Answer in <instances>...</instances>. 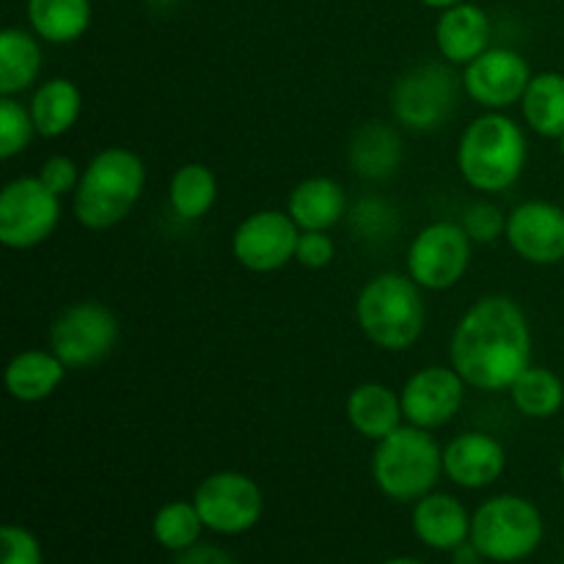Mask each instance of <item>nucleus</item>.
Instances as JSON below:
<instances>
[{
	"mask_svg": "<svg viewBox=\"0 0 564 564\" xmlns=\"http://www.w3.org/2000/svg\"><path fill=\"white\" fill-rule=\"evenodd\" d=\"M449 367L477 391H510L518 375L532 367V325L521 303L485 295L457 319L449 339Z\"/></svg>",
	"mask_w": 564,
	"mask_h": 564,
	"instance_id": "1",
	"label": "nucleus"
},
{
	"mask_svg": "<svg viewBox=\"0 0 564 564\" xmlns=\"http://www.w3.org/2000/svg\"><path fill=\"white\" fill-rule=\"evenodd\" d=\"M527 163V130L505 110H485L457 141V171L471 191L485 196H499L516 187Z\"/></svg>",
	"mask_w": 564,
	"mask_h": 564,
	"instance_id": "2",
	"label": "nucleus"
},
{
	"mask_svg": "<svg viewBox=\"0 0 564 564\" xmlns=\"http://www.w3.org/2000/svg\"><path fill=\"white\" fill-rule=\"evenodd\" d=\"M147 187V165L132 149L108 147L83 169L72 196V215L88 231L119 226L141 202Z\"/></svg>",
	"mask_w": 564,
	"mask_h": 564,
	"instance_id": "3",
	"label": "nucleus"
},
{
	"mask_svg": "<svg viewBox=\"0 0 564 564\" xmlns=\"http://www.w3.org/2000/svg\"><path fill=\"white\" fill-rule=\"evenodd\" d=\"M422 286L408 273H380L356 297V323L367 341L386 352H405L427 325Z\"/></svg>",
	"mask_w": 564,
	"mask_h": 564,
	"instance_id": "4",
	"label": "nucleus"
},
{
	"mask_svg": "<svg viewBox=\"0 0 564 564\" xmlns=\"http://www.w3.org/2000/svg\"><path fill=\"white\" fill-rule=\"evenodd\" d=\"M444 474V449L430 430L402 424L375 444L372 479L394 501H419L433 494Z\"/></svg>",
	"mask_w": 564,
	"mask_h": 564,
	"instance_id": "5",
	"label": "nucleus"
},
{
	"mask_svg": "<svg viewBox=\"0 0 564 564\" xmlns=\"http://www.w3.org/2000/svg\"><path fill=\"white\" fill-rule=\"evenodd\" d=\"M471 543L490 562H521L543 543V516L523 496H494L471 516Z\"/></svg>",
	"mask_w": 564,
	"mask_h": 564,
	"instance_id": "6",
	"label": "nucleus"
},
{
	"mask_svg": "<svg viewBox=\"0 0 564 564\" xmlns=\"http://www.w3.org/2000/svg\"><path fill=\"white\" fill-rule=\"evenodd\" d=\"M471 257L474 242L460 220H435L411 240L405 268L424 292H446L466 279Z\"/></svg>",
	"mask_w": 564,
	"mask_h": 564,
	"instance_id": "7",
	"label": "nucleus"
},
{
	"mask_svg": "<svg viewBox=\"0 0 564 564\" xmlns=\"http://www.w3.org/2000/svg\"><path fill=\"white\" fill-rule=\"evenodd\" d=\"M61 213V196L39 176H17L0 193V242L9 251H31L58 229Z\"/></svg>",
	"mask_w": 564,
	"mask_h": 564,
	"instance_id": "8",
	"label": "nucleus"
},
{
	"mask_svg": "<svg viewBox=\"0 0 564 564\" xmlns=\"http://www.w3.org/2000/svg\"><path fill=\"white\" fill-rule=\"evenodd\" d=\"M116 345L119 319L99 301L72 303L50 325V350L69 369H86L105 361Z\"/></svg>",
	"mask_w": 564,
	"mask_h": 564,
	"instance_id": "9",
	"label": "nucleus"
},
{
	"mask_svg": "<svg viewBox=\"0 0 564 564\" xmlns=\"http://www.w3.org/2000/svg\"><path fill=\"white\" fill-rule=\"evenodd\" d=\"M463 80L452 75L449 66L424 64L397 80L391 91V110L408 130L433 132L452 116Z\"/></svg>",
	"mask_w": 564,
	"mask_h": 564,
	"instance_id": "10",
	"label": "nucleus"
},
{
	"mask_svg": "<svg viewBox=\"0 0 564 564\" xmlns=\"http://www.w3.org/2000/svg\"><path fill=\"white\" fill-rule=\"evenodd\" d=\"M204 527L215 534H242L259 523L264 512L262 488L248 474L215 471L193 494Z\"/></svg>",
	"mask_w": 564,
	"mask_h": 564,
	"instance_id": "11",
	"label": "nucleus"
},
{
	"mask_svg": "<svg viewBox=\"0 0 564 564\" xmlns=\"http://www.w3.org/2000/svg\"><path fill=\"white\" fill-rule=\"evenodd\" d=\"M301 229L290 213L257 209L231 235V257L248 273H275L295 262Z\"/></svg>",
	"mask_w": 564,
	"mask_h": 564,
	"instance_id": "12",
	"label": "nucleus"
},
{
	"mask_svg": "<svg viewBox=\"0 0 564 564\" xmlns=\"http://www.w3.org/2000/svg\"><path fill=\"white\" fill-rule=\"evenodd\" d=\"M529 61L512 47H488L479 58L463 66V91L485 110H507L521 105L532 83Z\"/></svg>",
	"mask_w": 564,
	"mask_h": 564,
	"instance_id": "13",
	"label": "nucleus"
},
{
	"mask_svg": "<svg viewBox=\"0 0 564 564\" xmlns=\"http://www.w3.org/2000/svg\"><path fill=\"white\" fill-rule=\"evenodd\" d=\"M466 380L452 367H424L400 389L405 424L419 430H441L455 422L466 402Z\"/></svg>",
	"mask_w": 564,
	"mask_h": 564,
	"instance_id": "14",
	"label": "nucleus"
},
{
	"mask_svg": "<svg viewBox=\"0 0 564 564\" xmlns=\"http://www.w3.org/2000/svg\"><path fill=\"white\" fill-rule=\"evenodd\" d=\"M507 242L529 264L564 262V207L543 198L523 202L507 215Z\"/></svg>",
	"mask_w": 564,
	"mask_h": 564,
	"instance_id": "15",
	"label": "nucleus"
},
{
	"mask_svg": "<svg viewBox=\"0 0 564 564\" xmlns=\"http://www.w3.org/2000/svg\"><path fill=\"white\" fill-rule=\"evenodd\" d=\"M507 471V449L499 438L479 430L455 435L444 446V477L457 488L482 490Z\"/></svg>",
	"mask_w": 564,
	"mask_h": 564,
	"instance_id": "16",
	"label": "nucleus"
},
{
	"mask_svg": "<svg viewBox=\"0 0 564 564\" xmlns=\"http://www.w3.org/2000/svg\"><path fill=\"white\" fill-rule=\"evenodd\" d=\"M435 47L449 66H468L490 47V17L474 3L444 9L435 22Z\"/></svg>",
	"mask_w": 564,
	"mask_h": 564,
	"instance_id": "17",
	"label": "nucleus"
},
{
	"mask_svg": "<svg viewBox=\"0 0 564 564\" xmlns=\"http://www.w3.org/2000/svg\"><path fill=\"white\" fill-rule=\"evenodd\" d=\"M286 213L301 231H330L350 215V198L330 176H306L292 187Z\"/></svg>",
	"mask_w": 564,
	"mask_h": 564,
	"instance_id": "18",
	"label": "nucleus"
},
{
	"mask_svg": "<svg viewBox=\"0 0 564 564\" xmlns=\"http://www.w3.org/2000/svg\"><path fill=\"white\" fill-rule=\"evenodd\" d=\"M345 416L350 427L372 444H378L405 424L400 391L386 383H375V380L350 391L345 402Z\"/></svg>",
	"mask_w": 564,
	"mask_h": 564,
	"instance_id": "19",
	"label": "nucleus"
},
{
	"mask_svg": "<svg viewBox=\"0 0 564 564\" xmlns=\"http://www.w3.org/2000/svg\"><path fill=\"white\" fill-rule=\"evenodd\" d=\"M413 532L427 549L455 551L471 540V516L449 494H427L413 507Z\"/></svg>",
	"mask_w": 564,
	"mask_h": 564,
	"instance_id": "20",
	"label": "nucleus"
},
{
	"mask_svg": "<svg viewBox=\"0 0 564 564\" xmlns=\"http://www.w3.org/2000/svg\"><path fill=\"white\" fill-rule=\"evenodd\" d=\"M66 369L69 367L53 350H39V347L22 350L6 364V391L25 405L44 402L64 383Z\"/></svg>",
	"mask_w": 564,
	"mask_h": 564,
	"instance_id": "21",
	"label": "nucleus"
},
{
	"mask_svg": "<svg viewBox=\"0 0 564 564\" xmlns=\"http://www.w3.org/2000/svg\"><path fill=\"white\" fill-rule=\"evenodd\" d=\"M28 108H31L33 124H36V135L55 141V138L66 135L80 119L83 94L69 77H50L33 88Z\"/></svg>",
	"mask_w": 564,
	"mask_h": 564,
	"instance_id": "22",
	"label": "nucleus"
},
{
	"mask_svg": "<svg viewBox=\"0 0 564 564\" xmlns=\"http://www.w3.org/2000/svg\"><path fill=\"white\" fill-rule=\"evenodd\" d=\"M42 44L36 33L22 28L0 31V97H20L42 75Z\"/></svg>",
	"mask_w": 564,
	"mask_h": 564,
	"instance_id": "23",
	"label": "nucleus"
},
{
	"mask_svg": "<svg viewBox=\"0 0 564 564\" xmlns=\"http://www.w3.org/2000/svg\"><path fill=\"white\" fill-rule=\"evenodd\" d=\"M28 22L47 44H72L91 25V0H28Z\"/></svg>",
	"mask_w": 564,
	"mask_h": 564,
	"instance_id": "24",
	"label": "nucleus"
},
{
	"mask_svg": "<svg viewBox=\"0 0 564 564\" xmlns=\"http://www.w3.org/2000/svg\"><path fill=\"white\" fill-rule=\"evenodd\" d=\"M521 113L529 130L540 138L560 141L564 135V75L540 72L532 77L521 99Z\"/></svg>",
	"mask_w": 564,
	"mask_h": 564,
	"instance_id": "25",
	"label": "nucleus"
},
{
	"mask_svg": "<svg viewBox=\"0 0 564 564\" xmlns=\"http://www.w3.org/2000/svg\"><path fill=\"white\" fill-rule=\"evenodd\" d=\"M402 141L389 124H367L352 135L350 165L364 180H386L400 169Z\"/></svg>",
	"mask_w": 564,
	"mask_h": 564,
	"instance_id": "26",
	"label": "nucleus"
},
{
	"mask_svg": "<svg viewBox=\"0 0 564 564\" xmlns=\"http://www.w3.org/2000/svg\"><path fill=\"white\" fill-rule=\"evenodd\" d=\"M218 202V176L204 163H185L169 182V204L176 218L202 220Z\"/></svg>",
	"mask_w": 564,
	"mask_h": 564,
	"instance_id": "27",
	"label": "nucleus"
},
{
	"mask_svg": "<svg viewBox=\"0 0 564 564\" xmlns=\"http://www.w3.org/2000/svg\"><path fill=\"white\" fill-rule=\"evenodd\" d=\"M510 400L521 416L545 422L554 419L564 405V383L554 369L527 367L510 386Z\"/></svg>",
	"mask_w": 564,
	"mask_h": 564,
	"instance_id": "28",
	"label": "nucleus"
},
{
	"mask_svg": "<svg viewBox=\"0 0 564 564\" xmlns=\"http://www.w3.org/2000/svg\"><path fill=\"white\" fill-rule=\"evenodd\" d=\"M204 521L198 516L196 505L193 501H169L158 510L152 521V532L154 540H158L163 549L169 551H187L198 543L202 538Z\"/></svg>",
	"mask_w": 564,
	"mask_h": 564,
	"instance_id": "29",
	"label": "nucleus"
},
{
	"mask_svg": "<svg viewBox=\"0 0 564 564\" xmlns=\"http://www.w3.org/2000/svg\"><path fill=\"white\" fill-rule=\"evenodd\" d=\"M36 138V124L28 105L17 97H0V158L14 160Z\"/></svg>",
	"mask_w": 564,
	"mask_h": 564,
	"instance_id": "30",
	"label": "nucleus"
},
{
	"mask_svg": "<svg viewBox=\"0 0 564 564\" xmlns=\"http://www.w3.org/2000/svg\"><path fill=\"white\" fill-rule=\"evenodd\" d=\"M460 226L474 246H494L507 235V213L488 198H477L463 209Z\"/></svg>",
	"mask_w": 564,
	"mask_h": 564,
	"instance_id": "31",
	"label": "nucleus"
},
{
	"mask_svg": "<svg viewBox=\"0 0 564 564\" xmlns=\"http://www.w3.org/2000/svg\"><path fill=\"white\" fill-rule=\"evenodd\" d=\"M0 543H3V564H42L39 540L17 523H6L0 529Z\"/></svg>",
	"mask_w": 564,
	"mask_h": 564,
	"instance_id": "32",
	"label": "nucleus"
},
{
	"mask_svg": "<svg viewBox=\"0 0 564 564\" xmlns=\"http://www.w3.org/2000/svg\"><path fill=\"white\" fill-rule=\"evenodd\" d=\"M80 174L83 169H77L75 160L66 158V154H53V158L44 160L36 176L50 187V191L58 193V196L64 198V196H75Z\"/></svg>",
	"mask_w": 564,
	"mask_h": 564,
	"instance_id": "33",
	"label": "nucleus"
},
{
	"mask_svg": "<svg viewBox=\"0 0 564 564\" xmlns=\"http://www.w3.org/2000/svg\"><path fill=\"white\" fill-rule=\"evenodd\" d=\"M336 246L328 231H301L295 262L306 270H323L334 262Z\"/></svg>",
	"mask_w": 564,
	"mask_h": 564,
	"instance_id": "34",
	"label": "nucleus"
},
{
	"mask_svg": "<svg viewBox=\"0 0 564 564\" xmlns=\"http://www.w3.org/2000/svg\"><path fill=\"white\" fill-rule=\"evenodd\" d=\"M176 564H237L226 551L215 549V545H193V549L182 551Z\"/></svg>",
	"mask_w": 564,
	"mask_h": 564,
	"instance_id": "35",
	"label": "nucleus"
},
{
	"mask_svg": "<svg viewBox=\"0 0 564 564\" xmlns=\"http://www.w3.org/2000/svg\"><path fill=\"white\" fill-rule=\"evenodd\" d=\"M479 560H485V556L479 554V549L471 540H466V543L455 549V564H479Z\"/></svg>",
	"mask_w": 564,
	"mask_h": 564,
	"instance_id": "36",
	"label": "nucleus"
},
{
	"mask_svg": "<svg viewBox=\"0 0 564 564\" xmlns=\"http://www.w3.org/2000/svg\"><path fill=\"white\" fill-rule=\"evenodd\" d=\"M422 3L430 6V9L444 11V9H452V6H457V3H466V0H422Z\"/></svg>",
	"mask_w": 564,
	"mask_h": 564,
	"instance_id": "37",
	"label": "nucleus"
},
{
	"mask_svg": "<svg viewBox=\"0 0 564 564\" xmlns=\"http://www.w3.org/2000/svg\"><path fill=\"white\" fill-rule=\"evenodd\" d=\"M383 564H422V562H416V560H389Z\"/></svg>",
	"mask_w": 564,
	"mask_h": 564,
	"instance_id": "38",
	"label": "nucleus"
},
{
	"mask_svg": "<svg viewBox=\"0 0 564 564\" xmlns=\"http://www.w3.org/2000/svg\"><path fill=\"white\" fill-rule=\"evenodd\" d=\"M560 482H562V488H564V455H562V460H560Z\"/></svg>",
	"mask_w": 564,
	"mask_h": 564,
	"instance_id": "39",
	"label": "nucleus"
},
{
	"mask_svg": "<svg viewBox=\"0 0 564 564\" xmlns=\"http://www.w3.org/2000/svg\"><path fill=\"white\" fill-rule=\"evenodd\" d=\"M560 149H562V154H564V135L560 138Z\"/></svg>",
	"mask_w": 564,
	"mask_h": 564,
	"instance_id": "40",
	"label": "nucleus"
}]
</instances>
